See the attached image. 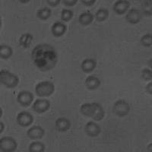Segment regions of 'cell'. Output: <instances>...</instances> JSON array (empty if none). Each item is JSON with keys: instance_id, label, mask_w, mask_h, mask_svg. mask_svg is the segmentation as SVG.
I'll use <instances>...</instances> for the list:
<instances>
[{"instance_id": "obj_1", "label": "cell", "mask_w": 152, "mask_h": 152, "mask_svg": "<svg viewBox=\"0 0 152 152\" xmlns=\"http://www.w3.org/2000/svg\"><path fill=\"white\" fill-rule=\"evenodd\" d=\"M31 57L34 64L41 72L50 71L58 62L56 50L47 43L37 45L32 50Z\"/></svg>"}, {"instance_id": "obj_2", "label": "cell", "mask_w": 152, "mask_h": 152, "mask_svg": "<svg viewBox=\"0 0 152 152\" xmlns=\"http://www.w3.org/2000/svg\"><path fill=\"white\" fill-rule=\"evenodd\" d=\"M0 81L6 88L12 89L18 86L19 83V78L6 69H2L0 71Z\"/></svg>"}, {"instance_id": "obj_3", "label": "cell", "mask_w": 152, "mask_h": 152, "mask_svg": "<svg viewBox=\"0 0 152 152\" xmlns=\"http://www.w3.org/2000/svg\"><path fill=\"white\" fill-rule=\"evenodd\" d=\"M55 91V85L48 81H41L35 87V93L39 97H50Z\"/></svg>"}, {"instance_id": "obj_4", "label": "cell", "mask_w": 152, "mask_h": 152, "mask_svg": "<svg viewBox=\"0 0 152 152\" xmlns=\"http://www.w3.org/2000/svg\"><path fill=\"white\" fill-rule=\"evenodd\" d=\"M130 111V105L125 100H116L113 107V112L119 117H124Z\"/></svg>"}, {"instance_id": "obj_5", "label": "cell", "mask_w": 152, "mask_h": 152, "mask_svg": "<svg viewBox=\"0 0 152 152\" xmlns=\"http://www.w3.org/2000/svg\"><path fill=\"white\" fill-rule=\"evenodd\" d=\"M18 144L12 137L5 136L0 139V149L3 152H13L17 149Z\"/></svg>"}, {"instance_id": "obj_6", "label": "cell", "mask_w": 152, "mask_h": 152, "mask_svg": "<svg viewBox=\"0 0 152 152\" xmlns=\"http://www.w3.org/2000/svg\"><path fill=\"white\" fill-rule=\"evenodd\" d=\"M34 94L28 91H22L19 92L17 96V100L18 104L24 107H28L34 101Z\"/></svg>"}, {"instance_id": "obj_7", "label": "cell", "mask_w": 152, "mask_h": 152, "mask_svg": "<svg viewBox=\"0 0 152 152\" xmlns=\"http://www.w3.org/2000/svg\"><path fill=\"white\" fill-rule=\"evenodd\" d=\"M16 120L20 126L28 127L34 123V116L27 111H22L18 114Z\"/></svg>"}, {"instance_id": "obj_8", "label": "cell", "mask_w": 152, "mask_h": 152, "mask_svg": "<svg viewBox=\"0 0 152 152\" xmlns=\"http://www.w3.org/2000/svg\"><path fill=\"white\" fill-rule=\"evenodd\" d=\"M50 107V102L46 99H37L33 104V110L37 113H43L47 112Z\"/></svg>"}, {"instance_id": "obj_9", "label": "cell", "mask_w": 152, "mask_h": 152, "mask_svg": "<svg viewBox=\"0 0 152 152\" xmlns=\"http://www.w3.org/2000/svg\"><path fill=\"white\" fill-rule=\"evenodd\" d=\"M85 131L87 135L91 138L97 137L101 132V128L97 123L94 121L88 122L85 127Z\"/></svg>"}, {"instance_id": "obj_10", "label": "cell", "mask_w": 152, "mask_h": 152, "mask_svg": "<svg viewBox=\"0 0 152 152\" xmlns=\"http://www.w3.org/2000/svg\"><path fill=\"white\" fill-rule=\"evenodd\" d=\"M142 15L138 9L132 8L128 12L126 15V21L132 24H136L139 23L142 20Z\"/></svg>"}, {"instance_id": "obj_11", "label": "cell", "mask_w": 152, "mask_h": 152, "mask_svg": "<svg viewBox=\"0 0 152 152\" xmlns=\"http://www.w3.org/2000/svg\"><path fill=\"white\" fill-rule=\"evenodd\" d=\"M129 7L130 2L129 1H126V0H119V1H116L114 3L113 6V9L114 12L116 15H123L129 10Z\"/></svg>"}, {"instance_id": "obj_12", "label": "cell", "mask_w": 152, "mask_h": 152, "mask_svg": "<svg viewBox=\"0 0 152 152\" xmlns=\"http://www.w3.org/2000/svg\"><path fill=\"white\" fill-rule=\"evenodd\" d=\"M45 134V131L42 128L41 126H34L27 132V135L31 139H40L43 137Z\"/></svg>"}, {"instance_id": "obj_13", "label": "cell", "mask_w": 152, "mask_h": 152, "mask_svg": "<svg viewBox=\"0 0 152 152\" xmlns=\"http://www.w3.org/2000/svg\"><path fill=\"white\" fill-rule=\"evenodd\" d=\"M66 31H67V26L64 23L60 21H56L54 23L51 28V32L56 37H60L63 36L66 34Z\"/></svg>"}, {"instance_id": "obj_14", "label": "cell", "mask_w": 152, "mask_h": 152, "mask_svg": "<svg viewBox=\"0 0 152 152\" xmlns=\"http://www.w3.org/2000/svg\"><path fill=\"white\" fill-rule=\"evenodd\" d=\"M55 125L57 131L59 132H67L71 127V122L66 118L60 117L56 119Z\"/></svg>"}, {"instance_id": "obj_15", "label": "cell", "mask_w": 152, "mask_h": 152, "mask_svg": "<svg viewBox=\"0 0 152 152\" xmlns=\"http://www.w3.org/2000/svg\"><path fill=\"white\" fill-rule=\"evenodd\" d=\"M100 80L97 76L90 75L85 80V86L89 90H96L100 86Z\"/></svg>"}, {"instance_id": "obj_16", "label": "cell", "mask_w": 152, "mask_h": 152, "mask_svg": "<svg viewBox=\"0 0 152 152\" xmlns=\"http://www.w3.org/2000/svg\"><path fill=\"white\" fill-rule=\"evenodd\" d=\"M97 66V62L94 59H85L81 65L82 71L85 73H91Z\"/></svg>"}, {"instance_id": "obj_17", "label": "cell", "mask_w": 152, "mask_h": 152, "mask_svg": "<svg viewBox=\"0 0 152 152\" xmlns=\"http://www.w3.org/2000/svg\"><path fill=\"white\" fill-rule=\"evenodd\" d=\"M81 113L84 116L91 117L95 112V106L94 103H85L81 106Z\"/></svg>"}, {"instance_id": "obj_18", "label": "cell", "mask_w": 152, "mask_h": 152, "mask_svg": "<svg viewBox=\"0 0 152 152\" xmlns=\"http://www.w3.org/2000/svg\"><path fill=\"white\" fill-rule=\"evenodd\" d=\"M94 19V15L91 14V12H84L80 15L78 18V21L83 26H88L89 24L93 22Z\"/></svg>"}, {"instance_id": "obj_19", "label": "cell", "mask_w": 152, "mask_h": 152, "mask_svg": "<svg viewBox=\"0 0 152 152\" xmlns=\"http://www.w3.org/2000/svg\"><path fill=\"white\" fill-rule=\"evenodd\" d=\"M34 39L33 35L30 33H25L23 34L21 36L20 39H19V44L21 47H22L23 48L27 49L28 47H30L31 43H32V40Z\"/></svg>"}, {"instance_id": "obj_20", "label": "cell", "mask_w": 152, "mask_h": 152, "mask_svg": "<svg viewBox=\"0 0 152 152\" xmlns=\"http://www.w3.org/2000/svg\"><path fill=\"white\" fill-rule=\"evenodd\" d=\"M95 106V112L94 116H92V119L95 121H101L105 116V111L104 108L98 103H94Z\"/></svg>"}, {"instance_id": "obj_21", "label": "cell", "mask_w": 152, "mask_h": 152, "mask_svg": "<svg viewBox=\"0 0 152 152\" xmlns=\"http://www.w3.org/2000/svg\"><path fill=\"white\" fill-rule=\"evenodd\" d=\"M13 55V50L11 47L5 44L0 46V56L2 59H9Z\"/></svg>"}, {"instance_id": "obj_22", "label": "cell", "mask_w": 152, "mask_h": 152, "mask_svg": "<svg viewBox=\"0 0 152 152\" xmlns=\"http://www.w3.org/2000/svg\"><path fill=\"white\" fill-rule=\"evenodd\" d=\"M52 15V10L50 8H43L41 9H39L37 12V17L40 20H47L50 18V17Z\"/></svg>"}, {"instance_id": "obj_23", "label": "cell", "mask_w": 152, "mask_h": 152, "mask_svg": "<svg viewBox=\"0 0 152 152\" xmlns=\"http://www.w3.org/2000/svg\"><path fill=\"white\" fill-rule=\"evenodd\" d=\"M108 17H109V11L107 9H104V8L98 9L95 14V18L99 22L104 21L108 18Z\"/></svg>"}, {"instance_id": "obj_24", "label": "cell", "mask_w": 152, "mask_h": 152, "mask_svg": "<svg viewBox=\"0 0 152 152\" xmlns=\"http://www.w3.org/2000/svg\"><path fill=\"white\" fill-rule=\"evenodd\" d=\"M45 151V145L40 142H34L29 145L30 152H43Z\"/></svg>"}, {"instance_id": "obj_25", "label": "cell", "mask_w": 152, "mask_h": 152, "mask_svg": "<svg viewBox=\"0 0 152 152\" xmlns=\"http://www.w3.org/2000/svg\"><path fill=\"white\" fill-rule=\"evenodd\" d=\"M74 13L72 10L70 9H62L61 12V19L63 21H69L73 18Z\"/></svg>"}, {"instance_id": "obj_26", "label": "cell", "mask_w": 152, "mask_h": 152, "mask_svg": "<svg viewBox=\"0 0 152 152\" xmlns=\"http://www.w3.org/2000/svg\"><path fill=\"white\" fill-rule=\"evenodd\" d=\"M141 43L145 47H151L152 44V36L151 34H146L141 39Z\"/></svg>"}, {"instance_id": "obj_27", "label": "cell", "mask_w": 152, "mask_h": 152, "mask_svg": "<svg viewBox=\"0 0 152 152\" xmlns=\"http://www.w3.org/2000/svg\"><path fill=\"white\" fill-rule=\"evenodd\" d=\"M142 76L145 81H149L152 79V72L149 69H143L142 71Z\"/></svg>"}, {"instance_id": "obj_28", "label": "cell", "mask_w": 152, "mask_h": 152, "mask_svg": "<svg viewBox=\"0 0 152 152\" xmlns=\"http://www.w3.org/2000/svg\"><path fill=\"white\" fill-rule=\"evenodd\" d=\"M62 2H63V4H64L65 5H66V6H70V7H72V6H74L75 5H76V3L78 2V0H72V1L63 0Z\"/></svg>"}, {"instance_id": "obj_29", "label": "cell", "mask_w": 152, "mask_h": 152, "mask_svg": "<svg viewBox=\"0 0 152 152\" xmlns=\"http://www.w3.org/2000/svg\"><path fill=\"white\" fill-rule=\"evenodd\" d=\"M81 2L85 6H88V7H90V6H92L96 2V0H91V1H85V0H81Z\"/></svg>"}, {"instance_id": "obj_30", "label": "cell", "mask_w": 152, "mask_h": 152, "mask_svg": "<svg viewBox=\"0 0 152 152\" xmlns=\"http://www.w3.org/2000/svg\"><path fill=\"white\" fill-rule=\"evenodd\" d=\"M47 3L52 6V7H56L57 5H59V4L60 3V1L59 0H55V1H51V0H47Z\"/></svg>"}, {"instance_id": "obj_31", "label": "cell", "mask_w": 152, "mask_h": 152, "mask_svg": "<svg viewBox=\"0 0 152 152\" xmlns=\"http://www.w3.org/2000/svg\"><path fill=\"white\" fill-rule=\"evenodd\" d=\"M151 86H152V83H149L148 84L147 87H146V90H147L148 93L150 94H152V91H151Z\"/></svg>"}, {"instance_id": "obj_32", "label": "cell", "mask_w": 152, "mask_h": 152, "mask_svg": "<svg viewBox=\"0 0 152 152\" xmlns=\"http://www.w3.org/2000/svg\"><path fill=\"white\" fill-rule=\"evenodd\" d=\"M0 126H1V128H0V133H2L3 132L4 128H5V126H4V123L2 122L0 123Z\"/></svg>"}, {"instance_id": "obj_33", "label": "cell", "mask_w": 152, "mask_h": 152, "mask_svg": "<svg viewBox=\"0 0 152 152\" xmlns=\"http://www.w3.org/2000/svg\"><path fill=\"white\" fill-rule=\"evenodd\" d=\"M30 1L29 0H26V1H21V0H20V2H21V3H27V2H29Z\"/></svg>"}]
</instances>
